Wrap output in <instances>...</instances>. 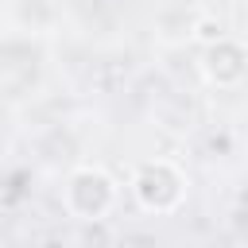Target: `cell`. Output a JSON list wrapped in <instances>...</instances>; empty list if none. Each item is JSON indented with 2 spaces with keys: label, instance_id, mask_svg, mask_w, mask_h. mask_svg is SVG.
I'll return each mask as SVG.
<instances>
[{
  "label": "cell",
  "instance_id": "7a4b0ae2",
  "mask_svg": "<svg viewBox=\"0 0 248 248\" xmlns=\"http://www.w3.org/2000/svg\"><path fill=\"white\" fill-rule=\"evenodd\" d=\"M186 190H190L186 170L174 159H143L128 178V194L136 209L147 217H174L186 205Z\"/></svg>",
  "mask_w": 248,
  "mask_h": 248
},
{
  "label": "cell",
  "instance_id": "5b68a950",
  "mask_svg": "<svg viewBox=\"0 0 248 248\" xmlns=\"http://www.w3.org/2000/svg\"><path fill=\"white\" fill-rule=\"evenodd\" d=\"M221 35H229V31H225V19L202 12V16H198V27H194V39L205 46V43H213V39H221Z\"/></svg>",
  "mask_w": 248,
  "mask_h": 248
},
{
  "label": "cell",
  "instance_id": "277c9868",
  "mask_svg": "<svg viewBox=\"0 0 248 248\" xmlns=\"http://www.w3.org/2000/svg\"><path fill=\"white\" fill-rule=\"evenodd\" d=\"M198 16H202V8H186V4H178V8L163 12V16H159V23H155L159 43H167V46L190 43V39H194V27H198Z\"/></svg>",
  "mask_w": 248,
  "mask_h": 248
},
{
  "label": "cell",
  "instance_id": "6da1fadb",
  "mask_svg": "<svg viewBox=\"0 0 248 248\" xmlns=\"http://www.w3.org/2000/svg\"><path fill=\"white\" fill-rule=\"evenodd\" d=\"M120 205V186L108 167L101 163H78L70 167L62 182V209L70 221L89 225V221H108Z\"/></svg>",
  "mask_w": 248,
  "mask_h": 248
},
{
  "label": "cell",
  "instance_id": "3957f363",
  "mask_svg": "<svg viewBox=\"0 0 248 248\" xmlns=\"http://www.w3.org/2000/svg\"><path fill=\"white\" fill-rule=\"evenodd\" d=\"M202 78L221 89V93H232L248 81V43L232 39V35H221L213 43L202 46V62H198Z\"/></svg>",
  "mask_w": 248,
  "mask_h": 248
}]
</instances>
